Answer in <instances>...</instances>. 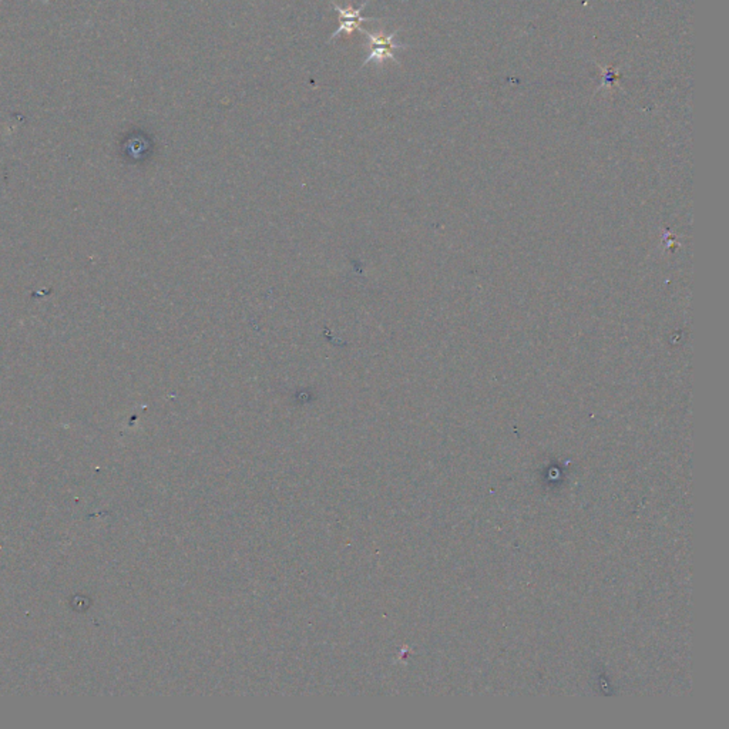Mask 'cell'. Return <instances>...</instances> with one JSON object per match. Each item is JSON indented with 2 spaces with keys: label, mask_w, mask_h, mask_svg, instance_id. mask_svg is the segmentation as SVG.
I'll list each match as a JSON object with an SVG mask.
<instances>
[{
  "label": "cell",
  "mask_w": 729,
  "mask_h": 729,
  "mask_svg": "<svg viewBox=\"0 0 729 729\" xmlns=\"http://www.w3.org/2000/svg\"><path fill=\"white\" fill-rule=\"evenodd\" d=\"M371 2V0H367V2L362 4L357 9H355L352 5H348L346 8H341L339 5H336L334 0H329L331 6L334 8V11L338 13L339 16V27L331 34L328 43L334 41L335 39L341 37L342 33H346V34H352L355 30H359L362 26V23L364 22H376V20H381L379 18H372V16H362V11L368 6V4Z\"/></svg>",
  "instance_id": "obj_2"
},
{
  "label": "cell",
  "mask_w": 729,
  "mask_h": 729,
  "mask_svg": "<svg viewBox=\"0 0 729 729\" xmlns=\"http://www.w3.org/2000/svg\"><path fill=\"white\" fill-rule=\"evenodd\" d=\"M399 30L400 29H396L393 33L385 34L383 30H379L378 33H374V32H368V30H364L363 27H360L359 32L364 37H367V43H364V49L368 50L367 59H364V62L360 64V69H363L364 66H368L369 63L383 64L386 60H392L396 64H399V62L395 57V52L407 49L406 44L395 41Z\"/></svg>",
  "instance_id": "obj_1"
}]
</instances>
